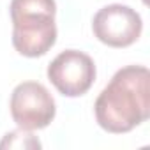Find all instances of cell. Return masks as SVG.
Instances as JSON below:
<instances>
[{"label": "cell", "instance_id": "obj_1", "mask_svg": "<svg viewBox=\"0 0 150 150\" xmlns=\"http://www.w3.org/2000/svg\"><path fill=\"white\" fill-rule=\"evenodd\" d=\"M97 124L113 134H124L150 117V72L145 65L118 69L94 104Z\"/></svg>", "mask_w": 150, "mask_h": 150}, {"label": "cell", "instance_id": "obj_2", "mask_svg": "<svg viewBox=\"0 0 150 150\" xmlns=\"http://www.w3.org/2000/svg\"><path fill=\"white\" fill-rule=\"evenodd\" d=\"M13 46L28 58L46 55L57 42L55 0H11Z\"/></svg>", "mask_w": 150, "mask_h": 150}, {"label": "cell", "instance_id": "obj_3", "mask_svg": "<svg viewBox=\"0 0 150 150\" xmlns=\"http://www.w3.org/2000/svg\"><path fill=\"white\" fill-rule=\"evenodd\" d=\"M11 117L20 129L37 131L48 127L57 113L50 90L37 81H23L11 94Z\"/></svg>", "mask_w": 150, "mask_h": 150}, {"label": "cell", "instance_id": "obj_4", "mask_svg": "<svg viewBox=\"0 0 150 150\" xmlns=\"http://www.w3.org/2000/svg\"><path fill=\"white\" fill-rule=\"evenodd\" d=\"M48 80L62 96L80 97L94 85L96 64L85 51L65 50L48 65Z\"/></svg>", "mask_w": 150, "mask_h": 150}, {"label": "cell", "instance_id": "obj_5", "mask_svg": "<svg viewBox=\"0 0 150 150\" xmlns=\"http://www.w3.org/2000/svg\"><path fill=\"white\" fill-rule=\"evenodd\" d=\"M92 30L103 44L110 48H127L139 39L143 21L132 7L111 4L96 13Z\"/></svg>", "mask_w": 150, "mask_h": 150}, {"label": "cell", "instance_id": "obj_6", "mask_svg": "<svg viewBox=\"0 0 150 150\" xmlns=\"http://www.w3.org/2000/svg\"><path fill=\"white\" fill-rule=\"evenodd\" d=\"M0 148H41V141L27 129L7 132L0 141Z\"/></svg>", "mask_w": 150, "mask_h": 150}]
</instances>
